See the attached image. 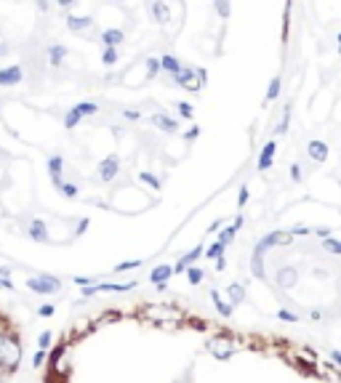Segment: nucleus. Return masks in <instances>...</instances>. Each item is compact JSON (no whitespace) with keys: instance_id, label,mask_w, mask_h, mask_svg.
Masks as SVG:
<instances>
[{"instance_id":"f257e3e1","label":"nucleus","mask_w":341,"mask_h":383,"mask_svg":"<svg viewBox=\"0 0 341 383\" xmlns=\"http://www.w3.org/2000/svg\"><path fill=\"white\" fill-rule=\"evenodd\" d=\"M280 242H291V237L283 234V232H270L267 237H261L259 242H256L253 248V258H251V272L256 274V280H267V272H264V253L274 245H280Z\"/></svg>"},{"instance_id":"f3484780","label":"nucleus","mask_w":341,"mask_h":383,"mask_svg":"<svg viewBox=\"0 0 341 383\" xmlns=\"http://www.w3.org/2000/svg\"><path fill=\"white\" fill-rule=\"evenodd\" d=\"M149 11H152V16H155L160 24H166L168 19H170V8H168V3H163V0H152Z\"/></svg>"},{"instance_id":"423d86ee","label":"nucleus","mask_w":341,"mask_h":383,"mask_svg":"<svg viewBox=\"0 0 341 383\" xmlns=\"http://www.w3.org/2000/svg\"><path fill=\"white\" fill-rule=\"evenodd\" d=\"M24 80V69H22V64H14V67H5V69H0V85L3 88H11V85H19Z\"/></svg>"},{"instance_id":"58836bf2","label":"nucleus","mask_w":341,"mask_h":383,"mask_svg":"<svg viewBox=\"0 0 341 383\" xmlns=\"http://www.w3.org/2000/svg\"><path fill=\"white\" fill-rule=\"evenodd\" d=\"M277 319H283V322H299V317L291 314V312H285V309H280V312H277Z\"/></svg>"},{"instance_id":"ea45409f","label":"nucleus","mask_w":341,"mask_h":383,"mask_svg":"<svg viewBox=\"0 0 341 383\" xmlns=\"http://www.w3.org/2000/svg\"><path fill=\"white\" fill-rule=\"evenodd\" d=\"M51 338H54V335H51L48 330H45L40 338H37V346H40V349H48V346H51Z\"/></svg>"},{"instance_id":"c03bdc74","label":"nucleus","mask_w":341,"mask_h":383,"mask_svg":"<svg viewBox=\"0 0 341 383\" xmlns=\"http://www.w3.org/2000/svg\"><path fill=\"white\" fill-rule=\"evenodd\" d=\"M195 77H198V83H200V85H205V80H208V72L200 67V69H195Z\"/></svg>"},{"instance_id":"a18cd8bd","label":"nucleus","mask_w":341,"mask_h":383,"mask_svg":"<svg viewBox=\"0 0 341 383\" xmlns=\"http://www.w3.org/2000/svg\"><path fill=\"white\" fill-rule=\"evenodd\" d=\"M123 117H126V120H139L141 112H136V109H126V112H123Z\"/></svg>"},{"instance_id":"864d4df0","label":"nucleus","mask_w":341,"mask_h":383,"mask_svg":"<svg viewBox=\"0 0 341 383\" xmlns=\"http://www.w3.org/2000/svg\"><path fill=\"white\" fill-rule=\"evenodd\" d=\"M331 359H333V365H341V351H339V349H333V351H331Z\"/></svg>"},{"instance_id":"f704fd0d","label":"nucleus","mask_w":341,"mask_h":383,"mask_svg":"<svg viewBox=\"0 0 341 383\" xmlns=\"http://www.w3.org/2000/svg\"><path fill=\"white\" fill-rule=\"evenodd\" d=\"M288 120H291V107H285L283 120H280V125H277V133H285V130H288Z\"/></svg>"},{"instance_id":"6e6d98bb","label":"nucleus","mask_w":341,"mask_h":383,"mask_svg":"<svg viewBox=\"0 0 341 383\" xmlns=\"http://www.w3.org/2000/svg\"><path fill=\"white\" fill-rule=\"evenodd\" d=\"M323 317H325V314L320 312V309H314V312H312V319H323Z\"/></svg>"},{"instance_id":"1a4fd4ad","label":"nucleus","mask_w":341,"mask_h":383,"mask_svg":"<svg viewBox=\"0 0 341 383\" xmlns=\"http://www.w3.org/2000/svg\"><path fill=\"white\" fill-rule=\"evenodd\" d=\"M274 152H277V141H267V144H264V149L259 152V162H256V168H259L261 173L272 168V157H274Z\"/></svg>"},{"instance_id":"603ef678","label":"nucleus","mask_w":341,"mask_h":383,"mask_svg":"<svg viewBox=\"0 0 341 383\" xmlns=\"http://www.w3.org/2000/svg\"><path fill=\"white\" fill-rule=\"evenodd\" d=\"M221 223H224V221H221V219H216V221L211 223V226H208V232H211V234H213V232H219V229H221Z\"/></svg>"},{"instance_id":"20e7f679","label":"nucleus","mask_w":341,"mask_h":383,"mask_svg":"<svg viewBox=\"0 0 341 383\" xmlns=\"http://www.w3.org/2000/svg\"><path fill=\"white\" fill-rule=\"evenodd\" d=\"M96 173H99V181H104V184L115 181V176L120 173V157H117V155H107V157L99 162Z\"/></svg>"},{"instance_id":"72a5a7b5","label":"nucleus","mask_w":341,"mask_h":383,"mask_svg":"<svg viewBox=\"0 0 341 383\" xmlns=\"http://www.w3.org/2000/svg\"><path fill=\"white\" fill-rule=\"evenodd\" d=\"M216 11H219L221 19L229 16V0H216Z\"/></svg>"},{"instance_id":"f8f14e48","label":"nucleus","mask_w":341,"mask_h":383,"mask_svg":"<svg viewBox=\"0 0 341 383\" xmlns=\"http://www.w3.org/2000/svg\"><path fill=\"white\" fill-rule=\"evenodd\" d=\"M62 170H64V157L62 155H51L48 157V173H51V181L54 187L62 184Z\"/></svg>"},{"instance_id":"a211bd4d","label":"nucleus","mask_w":341,"mask_h":383,"mask_svg":"<svg viewBox=\"0 0 341 383\" xmlns=\"http://www.w3.org/2000/svg\"><path fill=\"white\" fill-rule=\"evenodd\" d=\"M91 24H94V19L91 16H67V27L72 30V32H83V30H88Z\"/></svg>"},{"instance_id":"aec40b11","label":"nucleus","mask_w":341,"mask_h":383,"mask_svg":"<svg viewBox=\"0 0 341 383\" xmlns=\"http://www.w3.org/2000/svg\"><path fill=\"white\" fill-rule=\"evenodd\" d=\"M123 40H126V35H123V30H104L102 32V43L104 45H123Z\"/></svg>"},{"instance_id":"473e14b6","label":"nucleus","mask_w":341,"mask_h":383,"mask_svg":"<svg viewBox=\"0 0 341 383\" xmlns=\"http://www.w3.org/2000/svg\"><path fill=\"white\" fill-rule=\"evenodd\" d=\"M139 178H141L144 184H149L152 189H160V178H157V176H152V173H139Z\"/></svg>"},{"instance_id":"9b49d317","label":"nucleus","mask_w":341,"mask_h":383,"mask_svg":"<svg viewBox=\"0 0 341 383\" xmlns=\"http://www.w3.org/2000/svg\"><path fill=\"white\" fill-rule=\"evenodd\" d=\"M203 248H205V245H195L192 250H189V253H184V255H181V258L176 261V266H173V274L184 272V269L189 266V263H195V261H198L200 255H203Z\"/></svg>"},{"instance_id":"412c9836","label":"nucleus","mask_w":341,"mask_h":383,"mask_svg":"<svg viewBox=\"0 0 341 383\" xmlns=\"http://www.w3.org/2000/svg\"><path fill=\"white\" fill-rule=\"evenodd\" d=\"M69 51L64 48V45H48V59H51V67H62V59L67 56Z\"/></svg>"},{"instance_id":"4c0bfd02","label":"nucleus","mask_w":341,"mask_h":383,"mask_svg":"<svg viewBox=\"0 0 341 383\" xmlns=\"http://www.w3.org/2000/svg\"><path fill=\"white\" fill-rule=\"evenodd\" d=\"M176 109H179V115H181V117H192V112H195V109H192V104H187V101H181Z\"/></svg>"},{"instance_id":"7c9ffc66","label":"nucleus","mask_w":341,"mask_h":383,"mask_svg":"<svg viewBox=\"0 0 341 383\" xmlns=\"http://www.w3.org/2000/svg\"><path fill=\"white\" fill-rule=\"evenodd\" d=\"M157 72H160V59H147V77L149 80L157 77Z\"/></svg>"},{"instance_id":"e433bc0d","label":"nucleus","mask_w":341,"mask_h":383,"mask_svg":"<svg viewBox=\"0 0 341 383\" xmlns=\"http://www.w3.org/2000/svg\"><path fill=\"white\" fill-rule=\"evenodd\" d=\"M248 197H251V192H248L245 184H242V187H240V194H238V208L245 205V202H248Z\"/></svg>"},{"instance_id":"b1692460","label":"nucleus","mask_w":341,"mask_h":383,"mask_svg":"<svg viewBox=\"0 0 341 383\" xmlns=\"http://www.w3.org/2000/svg\"><path fill=\"white\" fill-rule=\"evenodd\" d=\"M187 272V280L192 282V285H198V282H203V277H205V272H203L200 266H195V263H189V266L184 269Z\"/></svg>"},{"instance_id":"c9c22d12","label":"nucleus","mask_w":341,"mask_h":383,"mask_svg":"<svg viewBox=\"0 0 341 383\" xmlns=\"http://www.w3.org/2000/svg\"><path fill=\"white\" fill-rule=\"evenodd\" d=\"M43 362H45V349H37L35 356H32V367H43Z\"/></svg>"},{"instance_id":"c85d7f7f","label":"nucleus","mask_w":341,"mask_h":383,"mask_svg":"<svg viewBox=\"0 0 341 383\" xmlns=\"http://www.w3.org/2000/svg\"><path fill=\"white\" fill-rule=\"evenodd\" d=\"M235 234H238V229H235V226H227V229H221V232H219V242L227 248L229 242L235 240Z\"/></svg>"},{"instance_id":"bb28decb","label":"nucleus","mask_w":341,"mask_h":383,"mask_svg":"<svg viewBox=\"0 0 341 383\" xmlns=\"http://www.w3.org/2000/svg\"><path fill=\"white\" fill-rule=\"evenodd\" d=\"M280 88H283L280 77H272V80H270V91H267V101H274V98L280 96Z\"/></svg>"},{"instance_id":"09e8293b","label":"nucleus","mask_w":341,"mask_h":383,"mask_svg":"<svg viewBox=\"0 0 341 383\" xmlns=\"http://www.w3.org/2000/svg\"><path fill=\"white\" fill-rule=\"evenodd\" d=\"M91 277H75V285H80V287H85V285H91Z\"/></svg>"},{"instance_id":"a878e982","label":"nucleus","mask_w":341,"mask_h":383,"mask_svg":"<svg viewBox=\"0 0 341 383\" xmlns=\"http://www.w3.org/2000/svg\"><path fill=\"white\" fill-rule=\"evenodd\" d=\"M203 253L208 255V258H221V255H224V245H221L219 240L213 242V245H208V248H203Z\"/></svg>"},{"instance_id":"ddd939ff","label":"nucleus","mask_w":341,"mask_h":383,"mask_svg":"<svg viewBox=\"0 0 341 383\" xmlns=\"http://www.w3.org/2000/svg\"><path fill=\"white\" fill-rule=\"evenodd\" d=\"M149 123L157 125L160 130H166V133H176V130H179V123H176L173 117L163 115V112H160V115H152V117H149Z\"/></svg>"},{"instance_id":"2eb2a0df","label":"nucleus","mask_w":341,"mask_h":383,"mask_svg":"<svg viewBox=\"0 0 341 383\" xmlns=\"http://www.w3.org/2000/svg\"><path fill=\"white\" fill-rule=\"evenodd\" d=\"M227 301H229V306H238V303L245 301V285H240V282H232V285L227 287Z\"/></svg>"},{"instance_id":"5fc2aeb1","label":"nucleus","mask_w":341,"mask_h":383,"mask_svg":"<svg viewBox=\"0 0 341 383\" xmlns=\"http://www.w3.org/2000/svg\"><path fill=\"white\" fill-rule=\"evenodd\" d=\"M328 234H331V229H328V226H323V229H317V237H328Z\"/></svg>"},{"instance_id":"7ed1b4c3","label":"nucleus","mask_w":341,"mask_h":383,"mask_svg":"<svg viewBox=\"0 0 341 383\" xmlns=\"http://www.w3.org/2000/svg\"><path fill=\"white\" fill-rule=\"evenodd\" d=\"M208 351L213 354V359H219V362H227L229 356L235 354V341L224 338V335H213V338L208 341Z\"/></svg>"},{"instance_id":"39448f33","label":"nucleus","mask_w":341,"mask_h":383,"mask_svg":"<svg viewBox=\"0 0 341 383\" xmlns=\"http://www.w3.org/2000/svg\"><path fill=\"white\" fill-rule=\"evenodd\" d=\"M136 282H126V285H115V282H104V285H85L83 287V298H91V295L96 293H104V290H109V293H126V290H134Z\"/></svg>"},{"instance_id":"cd10ccee","label":"nucleus","mask_w":341,"mask_h":383,"mask_svg":"<svg viewBox=\"0 0 341 383\" xmlns=\"http://www.w3.org/2000/svg\"><path fill=\"white\" fill-rule=\"evenodd\" d=\"M323 248L328 250V253H333V255H339V253H341V242L336 240V237H331V234H328L325 240H323Z\"/></svg>"},{"instance_id":"13d9d810","label":"nucleus","mask_w":341,"mask_h":383,"mask_svg":"<svg viewBox=\"0 0 341 383\" xmlns=\"http://www.w3.org/2000/svg\"><path fill=\"white\" fill-rule=\"evenodd\" d=\"M8 54V48H5V45H0V56H5Z\"/></svg>"},{"instance_id":"49530a36","label":"nucleus","mask_w":341,"mask_h":383,"mask_svg":"<svg viewBox=\"0 0 341 383\" xmlns=\"http://www.w3.org/2000/svg\"><path fill=\"white\" fill-rule=\"evenodd\" d=\"M62 351H64V346H59V349H54V354H51V367L59 362V356H62Z\"/></svg>"},{"instance_id":"2f4dec72","label":"nucleus","mask_w":341,"mask_h":383,"mask_svg":"<svg viewBox=\"0 0 341 383\" xmlns=\"http://www.w3.org/2000/svg\"><path fill=\"white\" fill-rule=\"evenodd\" d=\"M141 258H136V261H123V263H117V266H115V272H128V269H139L141 266Z\"/></svg>"},{"instance_id":"de8ad7c7","label":"nucleus","mask_w":341,"mask_h":383,"mask_svg":"<svg viewBox=\"0 0 341 383\" xmlns=\"http://www.w3.org/2000/svg\"><path fill=\"white\" fill-rule=\"evenodd\" d=\"M37 312H40V317H51V314H54V306H51V303H45V306H40Z\"/></svg>"},{"instance_id":"dca6fc26","label":"nucleus","mask_w":341,"mask_h":383,"mask_svg":"<svg viewBox=\"0 0 341 383\" xmlns=\"http://www.w3.org/2000/svg\"><path fill=\"white\" fill-rule=\"evenodd\" d=\"M173 277V266L170 263H160V266H155L152 269V274H149V282H166V280H170Z\"/></svg>"},{"instance_id":"a19ab883","label":"nucleus","mask_w":341,"mask_h":383,"mask_svg":"<svg viewBox=\"0 0 341 383\" xmlns=\"http://www.w3.org/2000/svg\"><path fill=\"white\" fill-rule=\"evenodd\" d=\"M291 181H296V184L301 181V165H299V162L291 165Z\"/></svg>"},{"instance_id":"8fccbe9b","label":"nucleus","mask_w":341,"mask_h":383,"mask_svg":"<svg viewBox=\"0 0 341 383\" xmlns=\"http://www.w3.org/2000/svg\"><path fill=\"white\" fill-rule=\"evenodd\" d=\"M309 232H312L309 226H293L291 229V234H309Z\"/></svg>"},{"instance_id":"4be33fe9","label":"nucleus","mask_w":341,"mask_h":383,"mask_svg":"<svg viewBox=\"0 0 341 383\" xmlns=\"http://www.w3.org/2000/svg\"><path fill=\"white\" fill-rule=\"evenodd\" d=\"M160 69H166V72H168V75H176V72H179V69H181V62H179V59H176V56H170V54H166V56H163V59H160Z\"/></svg>"},{"instance_id":"4468645a","label":"nucleus","mask_w":341,"mask_h":383,"mask_svg":"<svg viewBox=\"0 0 341 383\" xmlns=\"http://www.w3.org/2000/svg\"><path fill=\"white\" fill-rule=\"evenodd\" d=\"M307 152H309V157L314 162H325L328 160V144L325 141H317V138H314V141H309Z\"/></svg>"},{"instance_id":"3c124183","label":"nucleus","mask_w":341,"mask_h":383,"mask_svg":"<svg viewBox=\"0 0 341 383\" xmlns=\"http://www.w3.org/2000/svg\"><path fill=\"white\" fill-rule=\"evenodd\" d=\"M56 3H59V8L64 11V8H72V5L77 3V0H56Z\"/></svg>"},{"instance_id":"9d476101","label":"nucleus","mask_w":341,"mask_h":383,"mask_svg":"<svg viewBox=\"0 0 341 383\" xmlns=\"http://www.w3.org/2000/svg\"><path fill=\"white\" fill-rule=\"evenodd\" d=\"M277 287H283V290H291L293 285H296V280H299V272L293 266H285V269H280L277 272Z\"/></svg>"},{"instance_id":"f03ea898","label":"nucleus","mask_w":341,"mask_h":383,"mask_svg":"<svg viewBox=\"0 0 341 383\" xmlns=\"http://www.w3.org/2000/svg\"><path fill=\"white\" fill-rule=\"evenodd\" d=\"M27 287L32 290V293H37V295H56L59 290H62V280H56V277H51V274L30 277Z\"/></svg>"},{"instance_id":"0eeeda50","label":"nucleus","mask_w":341,"mask_h":383,"mask_svg":"<svg viewBox=\"0 0 341 383\" xmlns=\"http://www.w3.org/2000/svg\"><path fill=\"white\" fill-rule=\"evenodd\" d=\"M173 83H176V85H184L187 91H198V88H203V85L198 83V77H195V69H192V67H181V69L173 75Z\"/></svg>"},{"instance_id":"393cba45","label":"nucleus","mask_w":341,"mask_h":383,"mask_svg":"<svg viewBox=\"0 0 341 383\" xmlns=\"http://www.w3.org/2000/svg\"><path fill=\"white\" fill-rule=\"evenodd\" d=\"M211 298H213V306L219 309V314H221V317H229V314H232V306H229L227 301H221V298H219V293H216V290L211 293Z\"/></svg>"},{"instance_id":"6e6552de","label":"nucleus","mask_w":341,"mask_h":383,"mask_svg":"<svg viewBox=\"0 0 341 383\" xmlns=\"http://www.w3.org/2000/svg\"><path fill=\"white\" fill-rule=\"evenodd\" d=\"M27 237H30V240H35V242H48L51 237H48V226H45V221L43 219H32L30 226H27Z\"/></svg>"},{"instance_id":"c756f323","label":"nucleus","mask_w":341,"mask_h":383,"mask_svg":"<svg viewBox=\"0 0 341 383\" xmlns=\"http://www.w3.org/2000/svg\"><path fill=\"white\" fill-rule=\"evenodd\" d=\"M56 189L62 192V194L67 197V200H75V197H77V187H75V184H64V181H62Z\"/></svg>"},{"instance_id":"6ab92c4d","label":"nucleus","mask_w":341,"mask_h":383,"mask_svg":"<svg viewBox=\"0 0 341 383\" xmlns=\"http://www.w3.org/2000/svg\"><path fill=\"white\" fill-rule=\"evenodd\" d=\"M72 112H75L77 117H91V115H96V112H99V104L96 101H80V104H75V107H72Z\"/></svg>"},{"instance_id":"79ce46f5","label":"nucleus","mask_w":341,"mask_h":383,"mask_svg":"<svg viewBox=\"0 0 341 383\" xmlns=\"http://www.w3.org/2000/svg\"><path fill=\"white\" fill-rule=\"evenodd\" d=\"M88 226H91V221L88 219H80V221H77V226H75V237H80Z\"/></svg>"},{"instance_id":"4d7b16f0","label":"nucleus","mask_w":341,"mask_h":383,"mask_svg":"<svg viewBox=\"0 0 341 383\" xmlns=\"http://www.w3.org/2000/svg\"><path fill=\"white\" fill-rule=\"evenodd\" d=\"M192 325L198 327V330H205V322H200V319H192Z\"/></svg>"},{"instance_id":"5701e85b","label":"nucleus","mask_w":341,"mask_h":383,"mask_svg":"<svg viewBox=\"0 0 341 383\" xmlns=\"http://www.w3.org/2000/svg\"><path fill=\"white\" fill-rule=\"evenodd\" d=\"M102 62H104V67H115V64H117V48H115V45H104Z\"/></svg>"},{"instance_id":"37998d69","label":"nucleus","mask_w":341,"mask_h":383,"mask_svg":"<svg viewBox=\"0 0 341 383\" xmlns=\"http://www.w3.org/2000/svg\"><path fill=\"white\" fill-rule=\"evenodd\" d=\"M198 136H200V128H198V125H192V128H189L187 133H184V138H187V141H195V138H198Z\"/></svg>"}]
</instances>
